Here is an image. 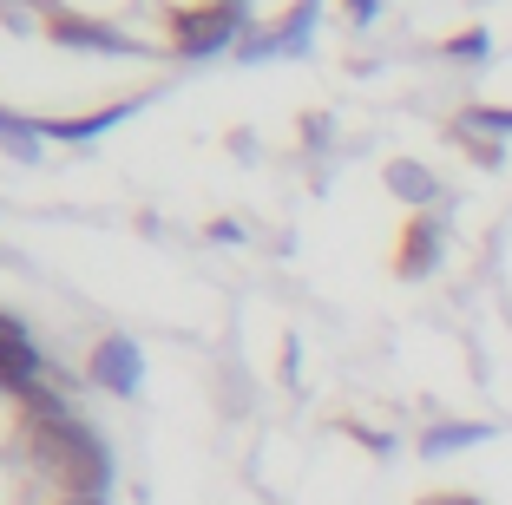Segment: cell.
<instances>
[{
    "instance_id": "11",
    "label": "cell",
    "mask_w": 512,
    "mask_h": 505,
    "mask_svg": "<svg viewBox=\"0 0 512 505\" xmlns=\"http://www.w3.org/2000/svg\"><path fill=\"white\" fill-rule=\"evenodd\" d=\"M0 138H7V145H14L20 158H33V125H20L14 112H0Z\"/></svg>"
},
{
    "instance_id": "5",
    "label": "cell",
    "mask_w": 512,
    "mask_h": 505,
    "mask_svg": "<svg viewBox=\"0 0 512 505\" xmlns=\"http://www.w3.org/2000/svg\"><path fill=\"white\" fill-rule=\"evenodd\" d=\"M440 263V223H427V217H414L407 223V237H401V276H421V269H434Z\"/></svg>"
},
{
    "instance_id": "16",
    "label": "cell",
    "mask_w": 512,
    "mask_h": 505,
    "mask_svg": "<svg viewBox=\"0 0 512 505\" xmlns=\"http://www.w3.org/2000/svg\"><path fill=\"white\" fill-rule=\"evenodd\" d=\"M60 505H106V499H60Z\"/></svg>"
},
{
    "instance_id": "7",
    "label": "cell",
    "mask_w": 512,
    "mask_h": 505,
    "mask_svg": "<svg viewBox=\"0 0 512 505\" xmlns=\"http://www.w3.org/2000/svg\"><path fill=\"white\" fill-rule=\"evenodd\" d=\"M309 20H316V0H302V7L283 20V27H270V33H263V46H256V53H296V46L309 40Z\"/></svg>"
},
{
    "instance_id": "2",
    "label": "cell",
    "mask_w": 512,
    "mask_h": 505,
    "mask_svg": "<svg viewBox=\"0 0 512 505\" xmlns=\"http://www.w3.org/2000/svg\"><path fill=\"white\" fill-rule=\"evenodd\" d=\"M46 381V361L40 348L27 342V328L14 322V315H0V394H14V401H27L33 387Z\"/></svg>"
},
{
    "instance_id": "10",
    "label": "cell",
    "mask_w": 512,
    "mask_h": 505,
    "mask_svg": "<svg viewBox=\"0 0 512 505\" xmlns=\"http://www.w3.org/2000/svg\"><path fill=\"white\" fill-rule=\"evenodd\" d=\"M467 440H486V427H473V420L467 427H434L427 433V453H453V446H467Z\"/></svg>"
},
{
    "instance_id": "14",
    "label": "cell",
    "mask_w": 512,
    "mask_h": 505,
    "mask_svg": "<svg viewBox=\"0 0 512 505\" xmlns=\"http://www.w3.org/2000/svg\"><path fill=\"white\" fill-rule=\"evenodd\" d=\"M427 505H480V499H473V492H434Z\"/></svg>"
},
{
    "instance_id": "4",
    "label": "cell",
    "mask_w": 512,
    "mask_h": 505,
    "mask_svg": "<svg viewBox=\"0 0 512 505\" xmlns=\"http://www.w3.org/2000/svg\"><path fill=\"white\" fill-rule=\"evenodd\" d=\"M230 33H237V7H230V14H217V0H211V7H197V14H178V20H171L178 53H217V46H230Z\"/></svg>"
},
{
    "instance_id": "3",
    "label": "cell",
    "mask_w": 512,
    "mask_h": 505,
    "mask_svg": "<svg viewBox=\"0 0 512 505\" xmlns=\"http://www.w3.org/2000/svg\"><path fill=\"white\" fill-rule=\"evenodd\" d=\"M92 381L106 387V394H138V387H145V355H138V342L106 335V342L92 348Z\"/></svg>"
},
{
    "instance_id": "13",
    "label": "cell",
    "mask_w": 512,
    "mask_h": 505,
    "mask_svg": "<svg viewBox=\"0 0 512 505\" xmlns=\"http://www.w3.org/2000/svg\"><path fill=\"white\" fill-rule=\"evenodd\" d=\"M467 125H493V132H512V112H473Z\"/></svg>"
},
{
    "instance_id": "8",
    "label": "cell",
    "mask_w": 512,
    "mask_h": 505,
    "mask_svg": "<svg viewBox=\"0 0 512 505\" xmlns=\"http://www.w3.org/2000/svg\"><path fill=\"white\" fill-rule=\"evenodd\" d=\"M132 112V99L125 105H106V112H92V119H66V125H46V138H92V132H106L112 119H125Z\"/></svg>"
},
{
    "instance_id": "6",
    "label": "cell",
    "mask_w": 512,
    "mask_h": 505,
    "mask_svg": "<svg viewBox=\"0 0 512 505\" xmlns=\"http://www.w3.org/2000/svg\"><path fill=\"white\" fill-rule=\"evenodd\" d=\"M53 40L79 46V53H119V46H125L112 27H99V20H79V14H53Z\"/></svg>"
},
{
    "instance_id": "9",
    "label": "cell",
    "mask_w": 512,
    "mask_h": 505,
    "mask_svg": "<svg viewBox=\"0 0 512 505\" xmlns=\"http://www.w3.org/2000/svg\"><path fill=\"white\" fill-rule=\"evenodd\" d=\"M388 184L407 197V204H434V178H427L421 164H394V171H388Z\"/></svg>"
},
{
    "instance_id": "1",
    "label": "cell",
    "mask_w": 512,
    "mask_h": 505,
    "mask_svg": "<svg viewBox=\"0 0 512 505\" xmlns=\"http://www.w3.org/2000/svg\"><path fill=\"white\" fill-rule=\"evenodd\" d=\"M27 446H33V460L60 479V499H106L112 453L73 407H60V414H27Z\"/></svg>"
},
{
    "instance_id": "15",
    "label": "cell",
    "mask_w": 512,
    "mask_h": 505,
    "mask_svg": "<svg viewBox=\"0 0 512 505\" xmlns=\"http://www.w3.org/2000/svg\"><path fill=\"white\" fill-rule=\"evenodd\" d=\"M348 14H355V20H375V0H348Z\"/></svg>"
},
{
    "instance_id": "12",
    "label": "cell",
    "mask_w": 512,
    "mask_h": 505,
    "mask_svg": "<svg viewBox=\"0 0 512 505\" xmlns=\"http://www.w3.org/2000/svg\"><path fill=\"white\" fill-rule=\"evenodd\" d=\"M486 53V33H460V40H453V60H480Z\"/></svg>"
}]
</instances>
